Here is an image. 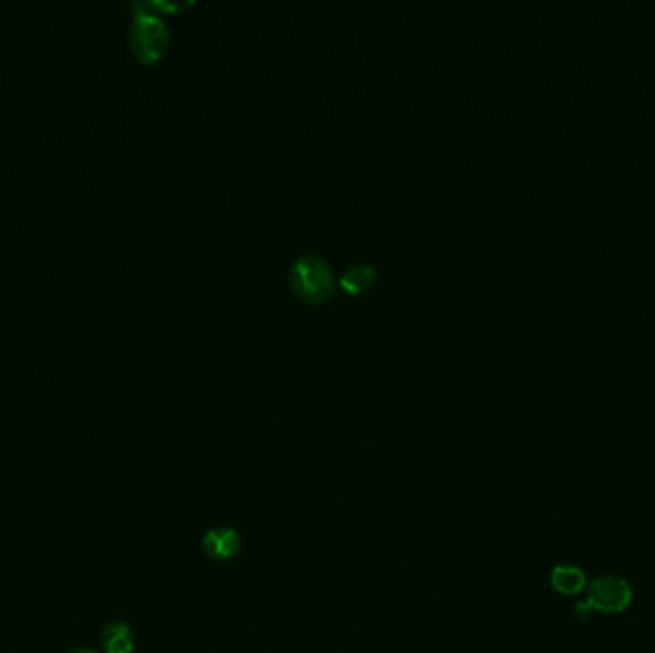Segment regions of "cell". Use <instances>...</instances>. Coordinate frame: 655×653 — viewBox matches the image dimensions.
Here are the masks:
<instances>
[{
    "instance_id": "cell-7",
    "label": "cell",
    "mask_w": 655,
    "mask_h": 653,
    "mask_svg": "<svg viewBox=\"0 0 655 653\" xmlns=\"http://www.w3.org/2000/svg\"><path fill=\"white\" fill-rule=\"evenodd\" d=\"M100 644L106 653H133L135 638H133V631L125 623L115 621L102 631Z\"/></svg>"
},
{
    "instance_id": "cell-6",
    "label": "cell",
    "mask_w": 655,
    "mask_h": 653,
    "mask_svg": "<svg viewBox=\"0 0 655 653\" xmlns=\"http://www.w3.org/2000/svg\"><path fill=\"white\" fill-rule=\"evenodd\" d=\"M550 583L556 592L564 596H575L587 588V575L575 565H556L550 573Z\"/></svg>"
},
{
    "instance_id": "cell-1",
    "label": "cell",
    "mask_w": 655,
    "mask_h": 653,
    "mask_svg": "<svg viewBox=\"0 0 655 653\" xmlns=\"http://www.w3.org/2000/svg\"><path fill=\"white\" fill-rule=\"evenodd\" d=\"M290 284L303 301L322 303L334 293L336 276L322 255L305 253L295 259L290 269Z\"/></svg>"
},
{
    "instance_id": "cell-4",
    "label": "cell",
    "mask_w": 655,
    "mask_h": 653,
    "mask_svg": "<svg viewBox=\"0 0 655 653\" xmlns=\"http://www.w3.org/2000/svg\"><path fill=\"white\" fill-rule=\"evenodd\" d=\"M202 548L211 560L225 562V560H230L240 554L242 537L238 531H234L230 527H217L205 535Z\"/></svg>"
},
{
    "instance_id": "cell-9",
    "label": "cell",
    "mask_w": 655,
    "mask_h": 653,
    "mask_svg": "<svg viewBox=\"0 0 655 653\" xmlns=\"http://www.w3.org/2000/svg\"><path fill=\"white\" fill-rule=\"evenodd\" d=\"M71 653H98V652H94V650H75V652H71Z\"/></svg>"
},
{
    "instance_id": "cell-3",
    "label": "cell",
    "mask_w": 655,
    "mask_h": 653,
    "mask_svg": "<svg viewBox=\"0 0 655 653\" xmlns=\"http://www.w3.org/2000/svg\"><path fill=\"white\" fill-rule=\"evenodd\" d=\"M587 602L592 611L621 613L633 604V588L617 575H602L588 585Z\"/></svg>"
},
{
    "instance_id": "cell-2",
    "label": "cell",
    "mask_w": 655,
    "mask_h": 653,
    "mask_svg": "<svg viewBox=\"0 0 655 653\" xmlns=\"http://www.w3.org/2000/svg\"><path fill=\"white\" fill-rule=\"evenodd\" d=\"M171 45V33L158 14L138 8L129 29V46L138 62L156 64Z\"/></svg>"
},
{
    "instance_id": "cell-8",
    "label": "cell",
    "mask_w": 655,
    "mask_h": 653,
    "mask_svg": "<svg viewBox=\"0 0 655 653\" xmlns=\"http://www.w3.org/2000/svg\"><path fill=\"white\" fill-rule=\"evenodd\" d=\"M575 613H577V617H581V619H588L590 617V613H592V608L588 606L587 600L585 602H581V604H577V608H575Z\"/></svg>"
},
{
    "instance_id": "cell-5",
    "label": "cell",
    "mask_w": 655,
    "mask_h": 653,
    "mask_svg": "<svg viewBox=\"0 0 655 653\" xmlns=\"http://www.w3.org/2000/svg\"><path fill=\"white\" fill-rule=\"evenodd\" d=\"M376 280H378L376 267L366 265V263H357V265H351L349 269H345L339 276V286L343 288V292L361 295V293L368 292Z\"/></svg>"
}]
</instances>
